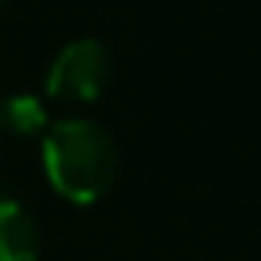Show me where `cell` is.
Returning a JSON list of instances; mask_svg holds the SVG:
<instances>
[{
  "instance_id": "cell-2",
  "label": "cell",
  "mask_w": 261,
  "mask_h": 261,
  "mask_svg": "<svg viewBox=\"0 0 261 261\" xmlns=\"http://www.w3.org/2000/svg\"><path fill=\"white\" fill-rule=\"evenodd\" d=\"M115 61L100 40H75L68 43L47 68V97L65 104H90L111 83Z\"/></svg>"
},
{
  "instance_id": "cell-4",
  "label": "cell",
  "mask_w": 261,
  "mask_h": 261,
  "mask_svg": "<svg viewBox=\"0 0 261 261\" xmlns=\"http://www.w3.org/2000/svg\"><path fill=\"white\" fill-rule=\"evenodd\" d=\"M0 122L18 136H36L40 129H47V108L36 93H15L0 104Z\"/></svg>"
},
{
  "instance_id": "cell-5",
  "label": "cell",
  "mask_w": 261,
  "mask_h": 261,
  "mask_svg": "<svg viewBox=\"0 0 261 261\" xmlns=\"http://www.w3.org/2000/svg\"><path fill=\"white\" fill-rule=\"evenodd\" d=\"M0 129H4V122H0Z\"/></svg>"
},
{
  "instance_id": "cell-3",
  "label": "cell",
  "mask_w": 261,
  "mask_h": 261,
  "mask_svg": "<svg viewBox=\"0 0 261 261\" xmlns=\"http://www.w3.org/2000/svg\"><path fill=\"white\" fill-rule=\"evenodd\" d=\"M0 261H40V225L11 197H0Z\"/></svg>"
},
{
  "instance_id": "cell-1",
  "label": "cell",
  "mask_w": 261,
  "mask_h": 261,
  "mask_svg": "<svg viewBox=\"0 0 261 261\" xmlns=\"http://www.w3.org/2000/svg\"><path fill=\"white\" fill-rule=\"evenodd\" d=\"M43 172L65 200L97 204L118 179V147L104 125L90 118H65L43 136Z\"/></svg>"
}]
</instances>
